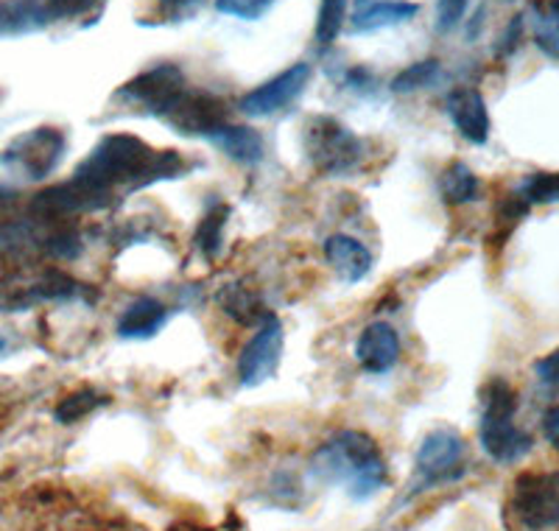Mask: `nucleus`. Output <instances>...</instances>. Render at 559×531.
<instances>
[{
  "label": "nucleus",
  "instance_id": "obj_23",
  "mask_svg": "<svg viewBox=\"0 0 559 531\" xmlns=\"http://www.w3.org/2000/svg\"><path fill=\"white\" fill-rule=\"evenodd\" d=\"M109 403V394L98 392V389H79V392H70L64 394L62 400H59L57 412H53V417H57V423L62 425H73L79 423V420L90 417L93 412H98L102 405Z\"/></svg>",
  "mask_w": 559,
  "mask_h": 531
},
{
  "label": "nucleus",
  "instance_id": "obj_29",
  "mask_svg": "<svg viewBox=\"0 0 559 531\" xmlns=\"http://www.w3.org/2000/svg\"><path fill=\"white\" fill-rule=\"evenodd\" d=\"M274 0H216V9L222 14H229V17L247 20V23H254V20L266 17L272 12Z\"/></svg>",
  "mask_w": 559,
  "mask_h": 531
},
{
  "label": "nucleus",
  "instance_id": "obj_33",
  "mask_svg": "<svg viewBox=\"0 0 559 531\" xmlns=\"http://www.w3.org/2000/svg\"><path fill=\"white\" fill-rule=\"evenodd\" d=\"M534 373H537V378H540L543 384H559V347L554 350V353H548L546 358L537 361V364H534Z\"/></svg>",
  "mask_w": 559,
  "mask_h": 531
},
{
  "label": "nucleus",
  "instance_id": "obj_22",
  "mask_svg": "<svg viewBox=\"0 0 559 531\" xmlns=\"http://www.w3.org/2000/svg\"><path fill=\"white\" fill-rule=\"evenodd\" d=\"M229 219V208L227 204H216V208L210 210V213L202 215V222H199L197 235H193V247L202 252V258L216 260L222 255V244H224V227H227Z\"/></svg>",
  "mask_w": 559,
  "mask_h": 531
},
{
  "label": "nucleus",
  "instance_id": "obj_3",
  "mask_svg": "<svg viewBox=\"0 0 559 531\" xmlns=\"http://www.w3.org/2000/svg\"><path fill=\"white\" fill-rule=\"evenodd\" d=\"M51 299H84L93 303L96 294L90 285L79 283L57 266L26 263L23 258L0 260V314L26 310L32 305L51 303Z\"/></svg>",
  "mask_w": 559,
  "mask_h": 531
},
{
  "label": "nucleus",
  "instance_id": "obj_38",
  "mask_svg": "<svg viewBox=\"0 0 559 531\" xmlns=\"http://www.w3.org/2000/svg\"><path fill=\"white\" fill-rule=\"evenodd\" d=\"M188 531H199V529H188Z\"/></svg>",
  "mask_w": 559,
  "mask_h": 531
},
{
  "label": "nucleus",
  "instance_id": "obj_12",
  "mask_svg": "<svg viewBox=\"0 0 559 531\" xmlns=\"http://www.w3.org/2000/svg\"><path fill=\"white\" fill-rule=\"evenodd\" d=\"M227 104H224V98H218L216 93L188 87V93H185L177 102V107L163 118V123H168L174 132L185 134V138H207L213 129L227 123Z\"/></svg>",
  "mask_w": 559,
  "mask_h": 531
},
{
  "label": "nucleus",
  "instance_id": "obj_25",
  "mask_svg": "<svg viewBox=\"0 0 559 531\" xmlns=\"http://www.w3.org/2000/svg\"><path fill=\"white\" fill-rule=\"evenodd\" d=\"M442 76V62L439 59H426V62H414L406 70H401L392 79V93H414V90L431 87Z\"/></svg>",
  "mask_w": 559,
  "mask_h": 531
},
{
  "label": "nucleus",
  "instance_id": "obj_10",
  "mask_svg": "<svg viewBox=\"0 0 559 531\" xmlns=\"http://www.w3.org/2000/svg\"><path fill=\"white\" fill-rule=\"evenodd\" d=\"M313 68L308 62H297L292 68H286L283 73L272 76L269 82H263L261 87L249 90L238 102V109L249 118H269V115H277L283 109L292 107L299 95L306 93V87L311 84Z\"/></svg>",
  "mask_w": 559,
  "mask_h": 531
},
{
  "label": "nucleus",
  "instance_id": "obj_16",
  "mask_svg": "<svg viewBox=\"0 0 559 531\" xmlns=\"http://www.w3.org/2000/svg\"><path fill=\"white\" fill-rule=\"evenodd\" d=\"M324 258L333 266V272L342 278V283L356 285L372 272V252L364 247L361 240L353 238V235L336 233L322 244Z\"/></svg>",
  "mask_w": 559,
  "mask_h": 531
},
{
  "label": "nucleus",
  "instance_id": "obj_9",
  "mask_svg": "<svg viewBox=\"0 0 559 531\" xmlns=\"http://www.w3.org/2000/svg\"><path fill=\"white\" fill-rule=\"evenodd\" d=\"M283 347H286V333L277 317H269L266 322L258 324L254 335L243 344L238 355V384L252 389V386L266 384L277 375L280 361H283Z\"/></svg>",
  "mask_w": 559,
  "mask_h": 531
},
{
  "label": "nucleus",
  "instance_id": "obj_15",
  "mask_svg": "<svg viewBox=\"0 0 559 531\" xmlns=\"http://www.w3.org/2000/svg\"><path fill=\"white\" fill-rule=\"evenodd\" d=\"M419 14V3L412 0H356L349 26L356 34L381 32V28L403 26Z\"/></svg>",
  "mask_w": 559,
  "mask_h": 531
},
{
  "label": "nucleus",
  "instance_id": "obj_30",
  "mask_svg": "<svg viewBox=\"0 0 559 531\" xmlns=\"http://www.w3.org/2000/svg\"><path fill=\"white\" fill-rule=\"evenodd\" d=\"M467 14V0H437V32L448 34L462 26Z\"/></svg>",
  "mask_w": 559,
  "mask_h": 531
},
{
  "label": "nucleus",
  "instance_id": "obj_31",
  "mask_svg": "<svg viewBox=\"0 0 559 531\" xmlns=\"http://www.w3.org/2000/svg\"><path fill=\"white\" fill-rule=\"evenodd\" d=\"M199 7H202V0H157L159 14H163L168 23H182V20L191 17Z\"/></svg>",
  "mask_w": 559,
  "mask_h": 531
},
{
  "label": "nucleus",
  "instance_id": "obj_8",
  "mask_svg": "<svg viewBox=\"0 0 559 531\" xmlns=\"http://www.w3.org/2000/svg\"><path fill=\"white\" fill-rule=\"evenodd\" d=\"M64 146H68V140H64L62 129H28V132H23L9 143V149L3 152V163L26 179H45L59 168L64 157Z\"/></svg>",
  "mask_w": 559,
  "mask_h": 531
},
{
  "label": "nucleus",
  "instance_id": "obj_13",
  "mask_svg": "<svg viewBox=\"0 0 559 531\" xmlns=\"http://www.w3.org/2000/svg\"><path fill=\"white\" fill-rule=\"evenodd\" d=\"M448 118L453 120L456 132L476 146L489 138V113L484 95L476 87H453L445 98Z\"/></svg>",
  "mask_w": 559,
  "mask_h": 531
},
{
  "label": "nucleus",
  "instance_id": "obj_24",
  "mask_svg": "<svg viewBox=\"0 0 559 531\" xmlns=\"http://www.w3.org/2000/svg\"><path fill=\"white\" fill-rule=\"evenodd\" d=\"M347 7L349 0H322V3H319L317 32H313V37H317V43L322 45V48L336 43V37L342 34L344 20H347Z\"/></svg>",
  "mask_w": 559,
  "mask_h": 531
},
{
  "label": "nucleus",
  "instance_id": "obj_28",
  "mask_svg": "<svg viewBox=\"0 0 559 531\" xmlns=\"http://www.w3.org/2000/svg\"><path fill=\"white\" fill-rule=\"evenodd\" d=\"M107 0H45V7L53 20H76V17H98Z\"/></svg>",
  "mask_w": 559,
  "mask_h": 531
},
{
  "label": "nucleus",
  "instance_id": "obj_14",
  "mask_svg": "<svg viewBox=\"0 0 559 531\" xmlns=\"http://www.w3.org/2000/svg\"><path fill=\"white\" fill-rule=\"evenodd\" d=\"M401 358V335L389 322H372L361 330L356 342V361L364 373L383 375Z\"/></svg>",
  "mask_w": 559,
  "mask_h": 531
},
{
  "label": "nucleus",
  "instance_id": "obj_18",
  "mask_svg": "<svg viewBox=\"0 0 559 531\" xmlns=\"http://www.w3.org/2000/svg\"><path fill=\"white\" fill-rule=\"evenodd\" d=\"M168 308L154 297H138L118 317V335L129 342H146L166 328Z\"/></svg>",
  "mask_w": 559,
  "mask_h": 531
},
{
  "label": "nucleus",
  "instance_id": "obj_35",
  "mask_svg": "<svg viewBox=\"0 0 559 531\" xmlns=\"http://www.w3.org/2000/svg\"><path fill=\"white\" fill-rule=\"evenodd\" d=\"M347 84L353 90H369L372 84H376V76H369L364 68H356L353 73H347Z\"/></svg>",
  "mask_w": 559,
  "mask_h": 531
},
{
  "label": "nucleus",
  "instance_id": "obj_2",
  "mask_svg": "<svg viewBox=\"0 0 559 531\" xmlns=\"http://www.w3.org/2000/svg\"><path fill=\"white\" fill-rule=\"evenodd\" d=\"M313 475L331 484H342L356 500L381 493L389 481L381 448L364 430H338L311 459Z\"/></svg>",
  "mask_w": 559,
  "mask_h": 531
},
{
  "label": "nucleus",
  "instance_id": "obj_6",
  "mask_svg": "<svg viewBox=\"0 0 559 531\" xmlns=\"http://www.w3.org/2000/svg\"><path fill=\"white\" fill-rule=\"evenodd\" d=\"M509 518L521 531H559V470L523 473L512 487Z\"/></svg>",
  "mask_w": 559,
  "mask_h": 531
},
{
  "label": "nucleus",
  "instance_id": "obj_11",
  "mask_svg": "<svg viewBox=\"0 0 559 531\" xmlns=\"http://www.w3.org/2000/svg\"><path fill=\"white\" fill-rule=\"evenodd\" d=\"M464 456L467 445L451 428L431 430L417 450V475L419 487H433V484H445V481L459 479L464 473Z\"/></svg>",
  "mask_w": 559,
  "mask_h": 531
},
{
  "label": "nucleus",
  "instance_id": "obj_26",
  "mask_svg": "<svg viewBox=\"0 0 559 531\" xmlns=\"http://www.w3.org/2000/svg\"><path fill=\"white\" fill-rule=\"evenodd\" d=\"M518 197L532 208V204H554L559 202V174L537 172L528 174L518 188Z\"/></svg>",
  "mask_w": 559,
  "mask_h": 531
},
{
  "label": "nucleus",
  "instance_id": "obj_36",
  "mask_svg": "<svg viewBox=\"0 0 559 531\" xmlns=\"http://www.w3.org/2000/svg\"><path fill=\"white\" fill-rule=\"evenodd\" d=\"M7 350H9V342H7V335L0 333V355L7 353Z\"/></svg>",
  "mask_w": 559,
  "mask_h": 531
},
{
  "label": "nucleus",
  "instance_id": "obj_20",
  "mask_svg": "<svg viewBox=\"0 0 559 531\" xmlns=\"http://www.w3.org/2000/svg\"><path fill=\"white\" fill-rule=\"evenodd\" d=\"M216 303L229 319H236V322L243 324V328H252V324L258 328V324H263L269 317H272V310L266 308L261 294L243 283L224 285L222 292L216 294Z\"/></svg>",
  "mask_w": 559,
  "mask_h": 531
},
{
  "label": "nucleus",
  "instance_id": "obj_32",
  "mask_svg": "<svg viewBox=\"0 0 559 531\" xmlns=\"http://www.w3.org/2000/svg\"><path fill=\"white\" fill-rule=\"evenodd\" d=\"M521 37H523V17L518 14V17H512V23L507 26V32H503L501 45H498V57H509V54H515V48L521 45Z\"/></svg>",
  "mask_w": 559,
  "mask_h": 531
},
{
  "label": "nucleus",
  "instance_id": "obj_5",
  "mask_svg": "<svg viewBox=\"0 0 559 531\" xmlns=\"http://www.w3.org/2000/svg\"><path fill=\"white\" fill-rule=\"evenodd\" d=\"M302 146L308 163L322 177H349L364 163V143L353 129L331 115H317L302 129Z\"/></svg>",
  "mask_w": 559,
  "mask_h": 531
},
{
  "label": "nucleus",
  "instance_id": "obj_7",
  "mask_svg": "<svg viewBox=\"0 0 559 531\" xmlns=\"http://www.w3.org/2000/svg\"><path fill=\"white\" fill-rule=\"evenodd\" d=\"M188 79H185L182 70L171 62L154 64V68L143 70L134 79L123 82L121 87L115 90V102H123L129 107H140L146 115L154 118H166L177 102L188 93Z\"/></svg>",
  "mask_w": 559,
  "mask_h": 531
},
{
  "label": "nucleus",
  "instance_id": "obj_21",
  "mask_svg": "<svg viewBox=\"0 0 559 531\" xmlns=\"http://www.w3.org/2000/svg\"><path fill=\"white\" fill-rule=\"evenodd\" d=\"M439 193L448 204H471L478 199V177L471 172V165L451 163L439 174Z\"/></svg>",
  "mask_w": 559,
  "mask_h": 531
},
{
  "label": "nucleus",
  "instance_id": "obj_1",
  "mask_svg": "<svg viewBox=\"0 0 559 531\" xmlns=\"http://www.w3.org/2000/svg\"><path fill=\"white\" fill-rule=\"evenodd\" d=\"M185 172L188 163L179 152H157L127 132L104 134L68 182L45 188L32 199V213L70 222L73 215L112 208L123 193L163 179H179Z\"/></svg>",
  "mask_w": 559,
  "mask_h": 531
},
{
  "label": "nucleus",
  "instance_id": "obj_34",
  "mask_svg": "<svg viewBox=\"0 0 559 531\" xmlns=\"http://www.w3.org/2000/svg\"><path fill=\"white\" fill-rule=\"evenodd\" d=\"M543 430H546V439L559 450V405H554L551 412L543 417Z\"/></svg>",
  "mask_w": 559,
  "mask_h": 531
},
{
  "label": "nucleus",
  "instance_id": "obj_17",
  "mask_svg": "<svg viewBox=\"0 0 559 531\" xmlns=\"http://www.w3.org/2000/svg\"><path fill=\"white\" fill-rule=\"evenodd\" d=\"M207 143L227 154L233 163L241 165H258L266 154V143H263L261 132H254L252 127H241V123H222L207 134Z\"/></svg>",
  "mask_w": 559,
  "mask_h": 531
},
{
  "label": "nucleus",
  "instance_id": "obj_37",
  "mask_svg": "<svg viewBox=\"0 0 559 531\" xmlns=\"http://www.w3.org/2000/svg\"><path fill=\"white\" fill-rule=\"evenodd\" d=\"M551 14H557L559 17V0H551Z\"/></svg>",
  "mask_w": 559,
  "mask_h": 531
},
{
  "label": "nucleus",
  "instance_id": "obj_4",
  "mask_svg": "<svg viewBox=\"0 0 559 531\" xmlns=\"http://www.w3.org/2000/svg\"><path fill=\"white\" fill-rule=\"evenodd\" d=\"M518 394L503 378H492L484 389V412H481V448L496 462L512 464L532 450V437L515 425Z\"/></svg>",
  "mask_w": 559,
  "mask_h": 531
},
{
  "label": "nucleus",
  "instance_id": "obj_19",
  "mask_svg": "<svg viewBox=\"0 0 559 531\" xmlns=\"http://www.w3.org/2000/svg\"><path fill=\"white\" fill-rule=\"evenodd\" d=\"M51 23V12L39 0H0V39L43 32Z\"/></svg>",
  "mask_w": 559,
  "mask_h": 531
},
{
  "label": "nucleus",
  "instance_id": "obj_27",
  "mask_svg": "<svg viewBox=\"0 0 559 531\" xmlns=\"http://www.w3.org/2000/svg\"><path fill=\"white\" fill-rule=\"evenodd\" d=\"M534 45L548 59L559 62V17L551 12H534Z\"/></svg>",
  "mask_w": 559,
  "mask_h": 531
}]
</instances>
